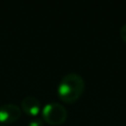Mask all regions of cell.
<instances>
[{"label": "cell", "instance_id": "6da1fadb", "mask_svg": "<svg viewBox=\"0 0 126 126\" xmlns=\"http://www.w3.org/2000/svg\"><path fill=\"white\" fill-rule=\"evenodd\" d=\"M85 90V81L76 73H69L62 77L57 87L59 98L66 103H73L81 97Z\"/></svg>", "mask_w": 126, "mask_h": 126}, {"label": "cell", "instance_id": "3957f363", "mask_svg": "<svg viewBox=\"0 0 126 126\" xmlns=\"http://www.w3.org/2000/svg\"><path fill=\"white\" fill-rule=\"evenodd\" d=\"M22 113V109L14 103H5L0 106V122L9 124L17 121Z\"/></svg>", "mask_w": 126, "mask_h": 126}, {"label": "cell", "instance_id": "7a4b0ae2", "mask_svg": "<svg viewBox=\"0 0 126 126\" xmlns=\"http://www.w3.org/2000/svg\"><path fill=\"white\" fill-rule=\"evenodd\" d=\"M42 118L50 125H60L67 119L66 108L58 102H49L41 110Z\"/></svg>", "mask_w": 126, "mask_h": 126}, {"label": "cell", "instance_id": "5b68a950", "mask_svg": "<svg viewBox=\"0 0 126 126\" xmlns=\"http://www.w3.org/2000/svg\"><path fill=\"white\" fill-rule=\"evenodd\" d=\"M28 126H43V122L40 118H33L29 121Z\"/></svg>", "mask_w": 126, "mask_h": 126}, {"label": "cell", "instance_id": "277c9868", "mask_svg": "<svg viewBox=\"0 0 126 126\" xmlns=\"http://www.w3.org/2000/svg\"><path fill=\"white\" fill-rule=\"evenodd\" d=\"M21 106L22 110L29 116H36L40 112V102L32 95L25 96L21 102Z\"/></svg>", "mask_w": 126, "mask_h": 126}, {"label": "cell", "instance_id": "52a82bcc", "mask_svg": "<svg viewBox=\"0 0 126 126\" xmlns=\"http://www.w3.org/2000/svg\"><path fill=\"white\" fill-rule=\"evenodd\" d=\"M0 126H7V125H5V124H0Z\"/></svg>", "mask_w": 126, "mask_h": 126}, {"label": "cell", "instance_id": "8992f818", "mask_svg": "<svg viewBox=\"0 0 126 126\" xmlns=\"http://www.w3.org/2000/svg\"><path fill=\"white\" fill-rule=\"evenodd\" d=\"M119 34H120L121 39H122L124 42H126V24L121 27L120 32H119Z\"/></svg>", "mask_w": 126, "mask_h": 126}]
</instances>
